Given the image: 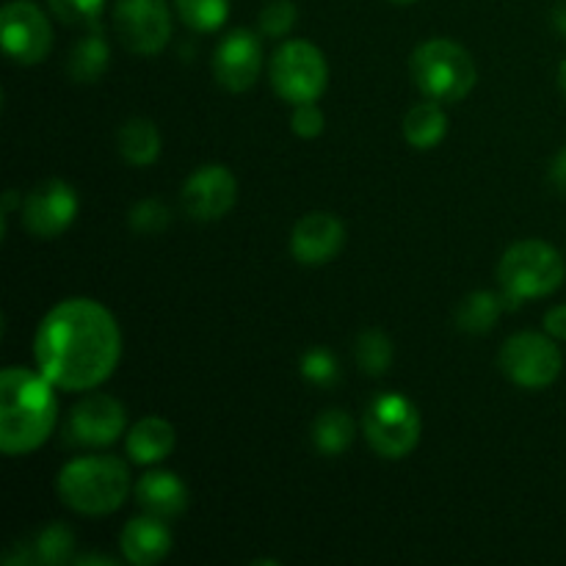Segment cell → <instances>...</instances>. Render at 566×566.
I'll list each match as a JSON object with an SVG mask.
<instances>
[{"mask_svg": "<svg viewBox=\"0 0 566 566\" xmlns=\"http://www.w3.org/2000/svg\"><path fill=\"white\" fill-rule=\"evenodd\" d=\"M33 357L59 390H94L119 365V324L94 298H64L39 324Z\"/></svg>", "mask_w": 566, "mask_h": 566, "instance_id": "obj_1", "label": "cell"}, {"mask_svg": "<svg viewBox=\"0 0 566 566\" xmlns=\"http://www.w3.org/2000/svg\"><path fill=\"white\" fill-rule=\"evenodd\" d=\"M59 387L39 370L6 368L0 376V448L25 457L42 448L59 423Z\"/></svg>", "mask_w": 566, "mask_h": 566, "instance_id": "obj_2", "label": "cell"}, {"mask_svg": "<svg viewBox=\"0 0 566 566\" xmlns=\"http://www.w3.org/2000/svg\"><path fill=\"white\" fill-rule=\"evenodd\" d=\"M130 495V470L116 457H81L59 473V497L77 514L103 517Z\"/></svg>", "mask_w": 566, "mask_h": 566, "instance_id": "obj_3", "label": "cell"}, {"mask_svg": "<svg viewBox=\"0 0 566 566\" xmlns=\"http://www.w3.org/2000/svg\"><path fill=\"white\" fill-rule=\"evenodd\" d=\"M566 276V263L556 247L545 241H520L506 249L497 280H501L506 307H520L525 298L551 296L562 287Z\"/></svg>", "mask_w": 566, "mask_h": 566, "instance_id": "obj_4", "label": "cell"}, {"mask_svg": "<svg viewBox=\"0 0 566 566\" xmlns=\"http://www.w3.org/2000/svg\"><path fill=\"white\" fill-rule=\"evenodd\" d=\"M409 70L415 86L437 103H459L479 81L470 53L451 39H429L415 48Z\"/></svg>", "mask_w": 566, "mask_h": 566, "instance_id": "obj_5", "label": "cell"}, {"mask_svg": "<svg viewBox=\"0 0 566 566\" xmlns=\"http://www.w3.org/2000/svg\"><path fill=\"white\" fill-rule=\"evenodd\" d=\"M365 440L381 459H403L420 442V412L401 392H385L368 407L363 420Z\"/></svg>", "mask_w": 566, "mask_h": 566, "instance_id": "obj_6", "label": "cell"}, {"mask_svg": "<svg viewBox=\"0 0 566 566\" xmlns=\"http://www.w3.org/2000/svg\"><path fill=\"white\" fill-rule=\"evenodd\" d=\"M271 86L285 103H315L326 92L329 66L324 53L304 39H291L271 59Z\"/></svg>", "mask_w": 566, "mask_h": 566, "instance_id": "obj_7", "label": "cell"}, {"mask_svg": "<svg viewBox=\"0 0 566 566\" xmlns=\"http://www.w3.org/2000/svg\"><path fill=\"white\" fill-rule=\"evenodd\" d=\"M501 370L525 390H545L562 376L564 357L556 343L539 332L512 335L501 348Z\"/></svg>", "mask_w": 566, "mask_h": 566, "instance_id": "obj_8", "label": "cell"}, {"mask_svg": "<svg viewBox=\"0 0 566 566\" xmlns=\"http://www.w3.org/2000/svg\"><path fill=\"white\" fill-rule=\"evenodd\" d=\"M0 39L14 64L33 66L53 48V28L33 0H11L0 11Z\"/></svg>", "mask_w": 566, "mask_h": 566, "instance_id": "obj_9", "label": "cell"}, {"mask_svg": "<svg viewBox=\"0 0 566 566\" xmlns=\"http://www.w3.org/2000/svg\"><path fill=\"white\" fill-rule=\"evenodd\" d=\"M114 31L136 55H155L171 39V11L166 0H116Z\"/></svg>", "mask_w": 566, "mask_h": 566, "instance_id": "obj_10", "label": "cell"}, {"mask_svg": "<svg viewBox=\"0 0 566 566\" xmlns=\"http://www.w3.org/2000/svg\"><path fill=\"white\" fill-rule=\"evenodd\" d=\"M77 193L70 182L64 180H44L28 191L20 202L22 224L33 238L53 241L64 235L77 216Z\"/></svg>", "mask_w": 566, "mask_h": 566, "instance_id": "obj_11", "label": "cell"}, {"mask_svg": "<svg viewBox=\"0 0 566 566\" xmlns=\"http://www.w3.org/2000/svg\"><path fill=\"white\" fill-rule=\"evenodd\" d=\"M127 429L125 407L114 396L92 392L75 403L66 420V440L83 448H105L119 440Z\"/></svg>", "mask_w": 566, "mask_h": 566, "instance_id": "obj_12", "label": "cell"}, {"mask_svg": "<svg viewBox=\"0 0 566 566\" xmlns=\"http://www.w3.org/2000/svg\"><path fill=\"white\" fill-rule=\"evenodd\" d=\"M238 182L227 166L208 164L182 186V210L193 221H219L235 208Z\"/></svg>", "mask_w": 566, "mask_h": 566, "instance_id": "obj_13", "label": "cell"}, {"mask_svg": "<svg viewBox=\"0 0 566 566\" xmlns=\"http://www.w3.org/2000/svg\"><path fill=\"white\" fill-rule=\"evenodd\" d=\"M263 70V44L252 31H232L216 48L213 75L227 92H247L254 86Z\"/></svg>", "mask_w": 566, "mask_h": 566, "instance_id": "obj_14", "label": "cell"}, {"mask_svg": "<svg viewBox=\"0 0 566 566\" xmlns=\"http://www.w3.org/2000/svg\"><path fill=\"white\" fill-rule=\"evenodd\" d=\"M346 227L332 213H307L291 232V252L302 265H324L340 254Z\"/></svg>", "mask_w": 566, "mask_h": 566, "instance_id": "obj_15", "label": "cell"}, {"mask_svg": "<svg viewBox=\"0 0 566 566\" xmlns=\"http://www.w3.org/2000/svg\"><path fill=\"white\" fill-rule=\"evenodd\" d=\"M122 556L133 566H153L160 564L171 551V531L166 520L144 514V517L130 520L122 528L119 536Z\"/></svg>", "mask_w": 566, "mask_h": 566, "instance_id": "obj_16", "label": "cell"}, {"mask_svg": "<svg viewBox=\"0 0 566 566\" xmlns=\"http://www.w3.org/2000/svg\"><path fill=\"white\" fill-rule=\"evenodd\" d=\"M136 501L144 512L169 523L188 509V486L169 470H153L138 479Z\"/></svg>", "mask_w": 566, "mask_h": 566, "instance_id": "obj_17", "label": "cell"}, {"mask_svg": "<svg viewBox=\"0 0 566 566\" xmlns=\"http://www.w3.org/2000/svg\"><path fill=\"white\" fill-rule=\"evenodd\" d=\"M177 446V431L164 418H142L127 431V457L133 464H158L171 457Z\"/></svg>", "mask_w": 566, "mask_h": 566, "instance_id": "obj_18", "label": "cell"}, {"mask_svg": "<svg viewBox=\"0 0 566 566\" xmlns=\"http://www.w3.org/2000/svg\"><path fill=\"white\" fill-rule=\"evenodd\" d=\"M116 144H119L122 158L130 166H138V169L153 166L160 155V133L155 122L149 119H127L119 127Z\"/></svg>", "mask_w": 566, "mask_h": 566, "instance_id": "obj_19", "label": "cell"}, {"mask_svg": "<svg viewBox=\"0 0 566 566\" xmlns=\"http://www.w3.org/2000/svg\"><path fill=\"white\" fill-rule=\"evenodd\" d=\"M448 133V114L437 99L429 103H418L409 108L403 116V138L412 144L415 149H431L446 138Z\"/></svg>", "mask_w": 566, "mask_h": 566, "instance_id": "obj_20", "label": "cell"}, {"mask_svg": "<svg viewBox=\"0 0 566 566\" xmlns=\"http://www.w3.org/2000/svg\"><path fill=\"white\" fill-rule=\"evenodd\" d=\"M506 310V298L503 293L492 291H475L459 304L457 324L462 332H470V335H484L492 326L497 324L501 313Z\"/></svg>", "mask_w": 566, "mask_h": 566, "instance_id": "obj_21", "label": "cell"}, {"mask_svg": "<svg viewBox=\"0 0 566 566\" xmlns=\"http://www.w3.org/2000/svg\"><path fill=\"white\" fill-rule=\"evenodd\" d=\"M105 70H108V44H105L103 33L94 28L92 33H86L72 48L70 61H66V72H70L72 81L94 83Z\"/></svg>", "mask_w": 566, "mask_h": 566, "instance_id": "obj_22", "label": "cell"}, {"mask_svg": "<svg viewBox=\"0 0 566 566\" xmlns=\"http://www.w3.org/2000/svg\"><path fill=\"white\" fill-rule=\"evenodd\" d=\"M313 442L326 457H340L354 442V420L346 409H324L313 423Z\"/></svg>", "mask_w": 566, "mask_h": 566, "instance_id": "obj_23", "label": "cell"}, {"mask_svg": "<svg viewBox=\"0 0 566 566\" xmlns=\"http://www.w3.org/2000/svg\"><path fill=\"white\" fill-rule=\"evenodd\" d=\"M357 365L365 376H385L392 365V340L381 329H365L357 337Z\"/></svg>", "mask_w": 566, "mask_h": 566, "instance_id": "obj_24", "label": "cell"}, {"mask_svg": "<svg viewBox=\"0 0 566 566\" xmlns=\"http://www.w3.org/2000/svg\"><path fill=\"white\" fill-rule=\"evenodd\" d=\"M177 14L191 31L213 33L230 17V0H175Z\"/></svg>", "mask_w": 566, "mask_h": 566, "instance_id": "obj_25", "label": "cell"}, {"mask_svg": "<svg viewBox=\"0 0 566 566\" xmlns=\"http://www.w3.org/2000/svg\"><path fill=\"white\" fill-rule=\"evenodd\" d=\"M72 551H75V534L64 523L48 525L44 531H39L36 542H33V558L44 566L66 564L72 558Z\"/></svg>", "mask_w": 566, "mask_h": 566, "instance_id": "obj_26", "label": "cell"}, {"mask_svg": "<svg viewBox=\"0 0 566 566\" xmlns=\"http://www.w3.org/2000/svg\"><path fill=\"white\" fill-rule=\"evenodd\" d=\"M169 221L171 210L160 199H142L138 205H133L130 216H127V224L142 235H158L169 227Z\"/></svg>", "mask_w": 566, "mask_h": 566, "instance_id": "obj_27", "label": "cell"}, {"mask_svg": "<svg viewBox=\"0 0 566 566\" xmlns=\"http://www.w3.org/2000/svg\"><path fill=\"white\" fill-rule=\"evenodd\" d=\"M302 376L310 385L332 387L340 381V365H337L335 354L326 348H310L302 357Z\"/></svg>", "mask_w": 566, "mask_h": 566, "instance_id": "obj_28", "label": "cell"}, {"mask_svg": "<svg viewBox=\"0 0 566 566\" xmlns=\"http://www.w3.org/2000/svg\"><path fill=\"white\" fill-rule=\"evenodd\" d=\"M48 6L66 25L97 28L99 14L105 9V0H48Z\"/></svg>", "mask_w": 566, "mask_h": 566, "instance_id": "obj_29", "label": "cell"}, {"mask_svg": "<svg viewBox=\"0 0 566 566\" xmlns=\"http://www.w3.org/2000/svg\"><path fill=\"white\" fill-rule=\"evenodd\" d=\"M296 3H291V0H271V3L260 11V33L271 39L285 36V33H291L293 25H296Z\"/></svg>", "mask_w": 566, "mask_h": 566, "instance_id": "obj_30", "label": "cell"}, {"mask_svg": "<svg viewBox=\"0 0 566 566\" xmlns=\"http://www.w3.org/2000/svg\"><path fill=\"white\" fill-rule=\"evenodd\" d=\"M324 111L318 108L315 103H298L296 108H293V116H291V127L296 136L302 138H315L324 133Z\"/></svg>", "mask_w": 566, "mask_h": 566, "instance_id": "obj_31", "label": "cell"}, {"mask_svg": "<svg viewBox=\"0 0 566 566\" xmlns=\"http://www.w3.org/2000/svg\"><path fill=\"white\" fill-rule=\"evenodd\" d=\"M545 332L551 337H556V340H566V304H558V307L547 310Z\"/></svg>", "mask_w": 566, "mask_h": 566, "instance_id": "obj_32", "label": "cell"}, {"mask_svg": "<svg viewBox=\"0 0 566 566\" xmlns=\"http://www.w3.org/2000/svg\"><path fill=\"white\" fill-rule=\"evenodd\" d=\"M551 182L558 188V191L566 193V147L553 158L551 164Z\"/></svg>", "mask_w": 566, "mask_h": 566, "instance_id": "obj_33", "label": "cell"}, {"mask_svg": "<svg viewBox=\"0 0 566 566\" xmlns=\"http://www.w3.org/2000/svg\"><path fill=\"white\" fill-rule=\"evenodd\" d=\"M553 25L566 36V0H558L556 9H553Z\"/></svg>", "mask_w": 566, "mask_h": 566, "instance_id": "obj_34", "label": "cell"}, {"mask_svg": "<svg viewBox=\"0 0 566 566\" xmlns=\"http://www.w3.org/2000/svg\"><path fill=\"white\" fill-rule=\"evenodd\" d=\"M75 564H77V566H86V564H103V566H116V562H114V558H108V556H81V558H75Z\"/></svg>", "mask_w": 566, "mask_h": 566, "instance_id": "obj_35", "label": "cell"}, {"mask_svg": "<svg viewBox=\"0 0 566 566\" xmlns=\"http://www.w3.org/2000/svg\"><path fill=\"white\" fill-rule=\"evenodd\" d=\"M558 81H562V88H564V94H566V61L562 64V70H558Z\"/></svg>", "mask_w": 566, "mask_h": 566, "instance_id": "obj_36", "label": "cell"}, {"mask_svg": "<svg viewBox=\"0 0 566 566\" xmlns=\"http://www.w3.org/2000/svg\"><path fill=\"white\" fill-rule=\"evenodd\" d=\"M392 3H415V0H392Z\"/></svg>", "mask_w": 566, "mask_h": 566, "instance_id": "obj_37", "label": "cell"}]
</instances>
